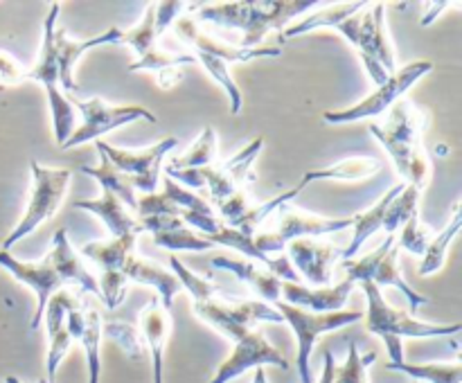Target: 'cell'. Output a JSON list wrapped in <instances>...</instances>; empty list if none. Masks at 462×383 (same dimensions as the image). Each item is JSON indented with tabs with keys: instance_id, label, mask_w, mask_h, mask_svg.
<instances>
[{
	"instance_id": "8",
	"label": "cell",
	"mask_w": 462,
	"mask_h": 383,
	"mask_svg": "<svg viewBox=\"0 0 462 383\" xmlns=\"http://www.w3.org/2000/svg\"><path fill=\"white\" fill-rule=\"evenodd\" d=\"M278 314L282 315L284 323L293 329L298 341V374H300L302 383H314L311 377V351H314L319 336L328 332H337V329L355 324L364 320V311H334V314H314V311L300 309V306H291L287 302L278 300L273 302Z\"/></svg>"
},
{
	"instance_id": "49",
	"label": "cell",
	"mask_w": 462,
	"mask_h": 383,
	"mask_svg": "<svg viewBox=\"0 0 462 383\" xmlns=\"http://www.w3.org/2000/svg\"><path fill=\"white\" fill-rule=\"evenodd\" d=\"M25 75L27 68L16 57H12L7 50H0V86L23 84V81H27Z\"/></svg>"
},
{
	"instance_id": "29",
	"label": "cell",
	"mask_w": 462,
	"mask_h": 383,
	"mask_svg": "<svg viewBox=\"0 0 462 383\" xmlns=\"http://www.w3.org/2000/svg\"><path fill=\"white\" fill-rule=\"evenodd\" d=\"M81 174L93 176V178L102 185V189L116 194V196L122 201V205H125L126 210L135 216V210H138V196H135L134 185H131L129 176L122 174L117 167H113V162L108 160L104 153H99L97 167H88V165L81 167Z\"/></svg>"
},
{
	"instance_id": "38",
	"label": "cell",
	"mask_w": 462,
	"mask_h": 383,
	"mask_svg": "<svg viewBox=\"0 0 462 383\" xmlns=\"http://www.w3.org/2000/svg\"><path fill=\"white\" fill-rule=\"evenodd\" d=\"M226 306H228L230 315H233L235 320H239L242 324H248V327H260L262 323H284L282 315L278 314V309L264 300H239L235 302V305Z\"/></svg>"
},
{
	"instance_id": "39",
	"label": "cell",
	"mask_w": 462,
	"mask_h": 383,
	"mask_svg": "<svg viewBox=\"0 0 462 383\" xmlns=\"http://www.w3.org/2000/svg\"><path fill=\"white\" fill-rule=\"evenodd\" d=\"M102 333H106L122 351H125L129 359L140 360L147 354V347H144L143 333L138 327L129 323H122V320H111V323H104Z\"/></svg>"
},
{
	"instance_id": "10",
	"label": "cell",
	"mask_w": 462,
	"mask_h": 383,
	"mask_svg": "<svg viewBox=\"0 0 462 383\" xmlns=\"http://www.w3.org/2000/svg\"><path fill=\"white\" fill-rule=\"evenodd\" d=\"M70 104L84 115V122H81L79 129L72 131V135L61 144V149H75L86 142H97L108 131L120 129V126L131 124L135 120L152 122V124L156 122V115L149 108L135 106V104L113 106V104L104 102L102 97L70 99Z\"/></svg>"
},
{
	"instance_id": "51",
	"label": "cell",
	"mask_w": 462,
	"mask_h": 383,
	"mask_svg": "<svg viewBox=\"0 0 462 383\" xmlns=\"http://www.w3.org/2000/svg\"><path fill=\"white\" fill-rule=\"evenodd\" d=\"M447 7H458V3H433L431 12L422 18V25H431V23L436 21V16H440L442 9H447Z\"/></svg>"
},
{
	"instance_id": "2",
	"label": "cell",
	"mask_w": 462,
	"mask_h": 383,
	"mask_svg": "<svg viewBox=\"0 0 462 383\" xmlns=\"http://www.w3.org/2000/svg\"><path fill=\"white\" fill-rule=\"evenodd\" d=\"M194 314L235 342L233 354L219 365L210 383H228L242 377L246 369L264 368V365L289 369V360L284 359L278 347L271 345L264 332L260 327H248V324L235 320L224 302L215 300V297L206 302H194Z\"/></svg>"
},
{
	"instance_id": "33",
	"label": "cell",
	"mask_w": 462,
	"mask_h": 383,
	"mask_svg": "<svg viewBox=\"0 0 462 383\" xmlns=\"http://www.w3.org/2000/svg\"><path fill=\"white\" fill-rule=\"evenodd\" d=\"M460 228H462V212H460V203H456L454 216H451V223L447 225V228L442 230L440 234H436V237L429 242L427 251H424L422 264H420V278H429V275L438 273V270L445 266L447 252H449L451 242L458 237Z\"/></svg>"
},
{
	"instance_id": "48",
	"label": "cell",
	"mask_w": 462,
	"mask_h": 383,
	"mask_svg": "<svg viewBox=\"0 0 462 383\" xmlns=\"http://www.w3.org/2000/svg\"><path fill=\"white\" fill-rule=\"evenodd\" d=\"M248 207L251 205H248L246 192H244V189H237V192L230 194L228 198H224L221 203H217V210H219L217 212V216H219V219L230 228V225L237 223V221L246 214Z\"/></svg>"
},
{
	"instance_id": "44",
	"label": "cell",
	"mask_w": 462,
	"mask_h": 383,
	"mask_svg": "<svg viewBox=\"0 0 462 383\" xmlns=\"http://www.w3.org/2000/svg\"><path fill=\"white\" fill-rule=\"evenodd\" d=\"M194 54H185V52H171V50H162V48H153L152 52L144 54L143 59H135L134 63L129 66V72H162L170 70V68H180L185 63H194Z\"/></svg>"
},
{
	"instance_id": "32",
	"label": "cell",
	"mask_w": 462,
	"mask_h": 383,
	"mask_svg": "<svg viewBox=\"0 0 462 383\" xmlns=\"http://www.w3.org/2000/svg\"><path fill=\"white\" fill-rule=\"evenodd\" d=\"M388 372H402L413 381L422 383H462V363L456 359L454 363H386Z\"/></svg>"
},
{
	"instance_id": "7",
	"label": "cell",
	"mask_w": 462,
	"mask_h": 383,
	"mask_svg": "<svg viewBox=\"0 0 462 383\" xmlns=\"http://www.w3.org/2000/svg\"><path fill=\"white\" fill-rule=\"evenodd\" d=\"M361 288L368 300V311H364L365 329L374 336L383 338H438V336H454L462 329L460 323L451 324H438V323H424L415 315L406 314V311L395 309L388 305L382 296V288L374 287L373 282H361Z\"/></svg>"
},
{
	"instance_id": "30",
	"label": "cell",
	"mask_w": 462,
	"mask_h": 383,
	"mask_svg": "<svg viewBox=\"0 0 462 383\" xmlns=\"http://www.w3.org/2000/svg\"><path fill=\"white\" fill-rule=\"evenodd\" d=\"M397 257H400V248H397V242H395V246H393L391 251L386 252V257L379 261L377 270H374V275H373V284L374 287L400 288V291L409 297L411 315H415L418 314L420 306L427 305L429 297L422 296V293H418L413 287H409V284L404 282V278H402V270H400V260H397Z\"/></svg>"
},
{
	"instance_id": "43",
	"label": "cell",
	"mask_w": 462,
	"mask_h": 383,
	"mask_svg": "<svg viewBox=\"0 0 462 383\" xmlns=\"http://www.w3.org/2000/svg\"><path fill=\"white\" fill-rule=\"evenodd\" d=\"M377 360V354H361L359 347L352 342L347 347V359L343 365H337L332 383H368V368Z\"/></svg>"
},
{
	"instance_id": "16",
	"label": "cell",
	"mask_w": 462,
	"mask_h": 383,
	"mask_svg": "<svg viewBox=\"0 0 462 383\" xmlns=\"http://www.w3.org/2000/svg\"><path fill=\"white\" fill-rule=\"evenodd\" d=\"M352 291H355V282H350V279L329 284V287H305V284L282 282L280 297L284 296L282 302L314 311V314H334V311H343Z\"/></svg>"
},
{
	"instance_id": "3",
	"label": "cell",
	"mask_w": 462,
	"mask_h": 383,
	"mask_svg": "<svg viewBox=\"0 0 462 383\" xmlns=\"http://www.w3.org/2000/svg\"><path fill=\"white\" fill-rule=\"evenodd\" d=\"M323 7L316 0H246V3H215L199 9V21H210L217 25L237 27L244 32L239 48H255L271 30H284L293 18L310 9Z\"/></svg>"
},
{
	"instance_id": "25",
	"label": "cell",
	"mask_w": 462,
	"mask_h": 383,
	"mask_svg": "<svg viewBox=\"0 0 462 383\" xmlns=\"http://www.w3.org/2000/svg\"><path fill=\"white\" fill-rule=\"evenodd\" d=\"M377 129L379 133H383L391 140H397V142L422 144L424 115L411 102H395L393 104L391 120L386 124H377Z\"/></svg>"
},
{
	"instance_id": "18",
	"label": "cell",
	"mask_w": 462,
	"mask_h": 383,
	"mask_svg": "<svg viewBox=\"0 0 462 383\" xmlns=\"http://www.w3.org/2000/svg\"><path fill=\"white\" fill-rule=\"evenodd\" d=\"M370 133L379 140V144L393 158L397 171L404 178V185H413L420 192H424L427 185L431 183V160H429V153L424 151L422 144H406L386 138L383 133H379L377 124H370Z\"/></svg>"
},
{
	"instance_id": "9",
	"label": "cell",
	"mask_w": 462,
	"mask_h": 383,
	"mask_svg": "<svg viewBox=\"0 0 462 383\" xmlns=\"http://www.w3.org/2000/svg\"><path fill=\"white\" fill-rule=\"evenodd\" d=\"M433 70L431 61H413L409 66H402L388 77L383 84H379L368 97L356 102L355 106L341 108V111H328L323 113V120L328 124H347V122L368 120V117L382 115L383 111L393 108V104L406 93L413 84H418L424 75Z\"/></svg>"
},
{
	"instance_id": "42",
	"label": "cell",
	"mask_w": 462,
	"mask_h": 383,
	"mask_svg": "<svg viewBox=\"0 0 462 383\" xmlns=\"http://www.w3.org/2000/svg\"><path fill=\"white\" fill-rule=\"evenodd\" d=\"M395 242H397V234H388L386 237V242L382 243V246L377 248V251H373V252H368V255L365 257H361V260H346L343 261V269H346V273H347V278L346 279H350V282H373V275H374V270H377V266H379V261L383 260V257H386V252L391 251L393 246H395Z\"/></svg>"
},
{
	"instance_id": "54",
	"label": "cell",
	"mask_w": 462,
	"mask_h": 383,
	"mask_svg": "<svg viewBox=\"0 0 462 383\" xmlns=\"http://www.w3.org/2000/svg\"><path fill=\"white\" fill-rule=\"evenodd\" d=\"M413 383H418V381H413Z\"/></svg>"
},
{
	"instance_id": "31",
	"label": "cell",
	"mask_w": 462,
	"mask_h": 383,
	"mask_svg": "<svg viewBox=\"0 0 462 383\" xmlns=\"http://www.w3.org/2000/svg\"><path fill=\"white\" fill-rule=\"evenodd\" d=\"M102 315L93 306H86L84 329L77 336L86 354V365H88V383H99L102 377Z\"/></svg>"
},
{
	"instance_id": "50",
	"label": "cell",
	"mask_w": 462,
	"mask_h": 383,
	"mask_svg": "<svg viewBox=\"0 0 462 383\" xmlns=\"http://www.w3.org/2000/svg\"><path fill=\"white\" fill-rule=\"evenodd\" d=\"M334 372H337V360H334L332 351H325L323 359V372H320V378L316 383H332Z\"/></svg>"
},
{
	"instance_id": "11",
	"label": "cell",
	"mask_w": 462,
	"mask_h": 383,
	"mask_svg": "<svg viewBox=\"0 0 462 383\" xmlns=\"http://www.w3.org/2000/svg\"><path fill=\"white\" fill-rule=\"evenodd\" d=\"M95 147L113 162V167L129 176L134 189H140L143 194H153L158 187V178H161L162 160H165V156H170V151L179 147V140L165 138L144 149H122L97 140Z\"/></svg>"
},
{
	"instance_id": "45",
	"label": "cell",
	"mask_w": 462,
	"mask_h": 383,
	"mask_svg": "<svg viewBox=\"0 0 462 383\" xmlns=\"http://www.w3.org/2000/svg\"><path fill=\"white\" fill-rule=\"evenodd\" d=\"M170 266H171V273H174L176 279H179L180 288H185V291L192 296L194 302L212 300V297L219 293V288H217L215 284L208 282V279H203V278H199L197 273H192V270H189L188 266H185L176 255L170 257Z\"/></svg>"
},
{
	"instance_id": "20",
	"label": "cell",
	"mask_w": 462,
	"mask_h": 383,
	"mask_svg": "<svg viewBox=\"0 0 462 383\" xmlns=\"http://www.w3.org/2000/svg\"><path fill=\"white\" fill-rule=\"evenodd\" d=\"M122 273L126 275V279H129V282H140V284H147V287L156 288L161 306L167 311V314H171V309H174V297L183 291L179 284V279H176V275L171 273V270L161 269V266L153 264V261H149V260H144V257L131 252V255L126 257Z\"/></svg>"
},
{
	"instance_id": "24",
	"label": "cell",
	"mask_w": 462,
	"mask_h": 383,
	"mask_svg": "<svg viewBox=\"0 0 462 383\" xmlns=\"http://www.w3.org/2000/svg\"><path fill=\"white\" fill-rule=\"evenodd\" d=\"M138 234H122V237L97 239L88 242L79 248V257L95 261L102 269V273H116L125 269L126 257L134 252Z\"/></svg>"
},
{
	"instance_id": "4",
	"label": "cell",
	"mask_w": 462,
	"mask_h": 383,
	"mask_svg": "<svg viewBox=\"0 0 462 383\" xmlns=\"http://www.w3.org/2000/svg\"><path fill=\"white\" fill-rule=\"evenodd\" d=\"M59 7L61 5L52 3L50 12L43 23V41H41L39 59L32 68H27V81H39L48 97L50 113H52V126L57 144L61 147L75 131L77 113L75 106L70 104V97L61 90V81H59V63H57V50H54V30H57Z\"/></svg>"
},
{
	"instance_id": "12",
	"label": "cell",
	"mask_w": 462,
	"mask_h": 383,
	"mask_svg": "<svg viewBox=\"0 0 462 383\" xmlns=\"http://www.w3.org/2000/svg\"><path fill=\"white\" fill-rule=\"evenodd\" d=\"M355 223V216H346V219H328V216L319 214H307V212L289 210L287 205L280 207V221L271 233H262L253 237L257 251L262 255H269L271 252H280L287 243L296 242L300 237H316L320 239L323 234L338 233V230H346Z\"/></svg>"
},
{
	"instance_id": "27",
	"label": "cell",
	"mask_w": 462,
	"mask_h": 383,
	"mask_svg": "<svg viewBox=\"0 0 462 383\" xmlns=\"http://www.w3.org/2000/svg\"><path fill=\"white\" fill-rule=\"evenodd\" d=\"M382 169V162L374 160V158H346V160L337 162L332 167H325V169H311L302 176V180L298 183V187L305 189L307 185L319 183V180H364L368 176L377 174Z\"/></svg>"
},
{
	"instance_id": "52",
	"label": "cell",
	"mask_w": 462,
	"mask_h": 383,
	"mask_svg": "<svg viewBox=\"0 0 462 383\" xmlns=\"http://www.w3.org/2000/svg\"><path fill=\"white\" fill-rule=\"evenodd\" d=\"M253 383H269V381H266L264 368H255V377H253Z\"/></svg>"
},
{
	"instance_id": "41",
	"label": "cell",
	"mask_w": 462,
	"mask_h": 383,
	"mask_svg": "<svg viewBox=\"0 0 462 383\" xmlns=\"http://www.w3.org/2000/svg\"><path fill=\"white\" fill-rule=\"evenodd\" d=\"M153 242H156L161 248H165V251H171V252H179V251L203 252L215 248L206 237H203V234L194 233V230L185 228V225L183 228L167 230V233H156L153 234Z\"/></svg>"
},
{
	"instance_id": "6",
	"label": "cell",
	"mask_w": 462,
	"mask_h": 383,
	"mask_svg": "<svg viewBox=\"0 0 462 383\" xmlns=\"http://www.w3.org/2000/svg\"><path fill=\"white\" fill-rule=\"evenodd\" d=\"M262 149H264V138H255L242 151H237L233 158L219 162V165L201 167V169H167V176L179 185L183 183V187L192 189V192L194 189H208L212 201L221 203L230 194L242 189Z\"/></svg>"
},
{
	"instance_id": "40",
	"label": "cell",
	"mask_w": 462,
	"mask_h": 383,
	"mask_svg": "<svg viewBox=\"0 0 462 383\" xmlns=\"http://www.w3.org/2000/svg\"><path fill=\"white\" fill-rule=\"evenodd\" d=\"M194 59H199V61L203 63V68L210 72L212 79H215L217 84L226 90V95H228V102H230V113H233V115H239L244 108V97H242V90H239V86L235 84V79L230 77L228 63H224L221 59L210 57V54H201V52L194 54Z\"/></svg>"
},
{
	"instance_id": "53",
	"label": "cell",
	"mask_w": 462,
	"mask_h": 383,
	"mask_svg": "<svg viewBox=\"0 0 462 383\" xmlns=\"http://www.w3.org/2000/svg\"><path fill=\"white\" fill-rule=\"evenodd\" d=\"M5 383H23V381L18 377H7V378H5ZM39 383H48V381H45V378H41Z\"/></svg>"
},
{
	"instance_id": "34",
	"label": "cell",
	"mask_w": 462,
	"mask_h": 383,
	"mask_svg": "<svg viewBox=\"0 0 462 383\" xmlns=\"http://www.w3.org/2000/svg\"><path fill=\"white\" fill-rule=\"evenodd\" d=\"M217 160V133L212 126H206L197 142L180 156L171 158L167 169H201V167L215 165Z\"/></svg>"
},
{
	"instance_id": "47",
	"label": "cell",
	"mask_w": 462,
	"mask_h": 383,
	"mask_svg": "<svg viewBox=\"0 0 462 383\" xmlns=\"http://www.w3.org/2000/svg\"><path fill=\"white\" fill-rule=\"evenodd\" d=\"M149 216H179L180 212L170 198L165 196L162 192H153V194H143L138 198V210H135V219H149Z\"/></svg>"
},
{
	"instance_id": "5",
	"label": "cell",
	"mask_w": 462,
	"mask_h": 383,
	"mask_svg": "<svg viewBox=\"0 0 462 383\" xmlns=\"http://www.w3.org/2000/svg\"><path fill=\"white\" fill-rule=\"evenodd\" d=\"M30 169H32V189H30V198H27L25 212H23L16 228H12V233L5 237L3 248H0V251H9L14 243H18L21 239H25L27 234L34 233L41 223L52 219L68 194V185H70V178H72L70 169L43 167L39 160H32Z\"/></svg>"
},
{
	"instance_id": "22",
	"label": "cell",
	"mask_w": 462,
	"mask_h": 383,
	"mask_svg": "<svg viewBox=\"0 0 462 383\" xmlns=\"http://www.w3.org/2000/svg\"><path fill=\"white\" fill-rule=\"evenodd\" d=\"M210 266L212 269L230 270V273H235L244 284H248V287H251L262 300L269 302V305L282 300V297H280L282 279H278L273 273H269L266 269L257 266V261L239 260V257H233V255H215L210 260Z\"/></svg>"
},
{
	"instance_id": "13",
	"label": "cell",
	"mask_w": 462,
	"mask_h": 383,
	"mask_svg": "<svg viewBox=\"0 0 462 383\" xmlns=\"http://www.w3.org/2000/svg\"><path fill=\"white\" fill-rule=\"evenodd\" d=\"M343 257V248L316 237H300L289 243V261L300 278L314 287L332 284L334 264Z\"/></svg>"
},
{
	"instance_id": "26",
	"label": "cell",
	"mask_w": 462,
	"mask_h": 383,
	"mask_svg": "<svg viewBox=\"0 0 462 383\" xmlns=\"http://www.w3.org/2000/svg\"><path fill=\"white\" fill-rule=\"evenodd\" d=\"M402 187H404V183L395 185V187L388 189V192L383 194V196L379 198L373 207H370V210L361 212V214H355V223H352L355 225V237H352L350 246L343 248L341 260H352V257L359 252V248L364 246V243L368 242V239L373 237L377 230L383 228V216H386L388 205H391L393 198L402 192Z\"/></svg>"
},
{
	"instance_id": "28",
	"label": "cell",
	"mask_w": 462,
	"mask_h": 383,
	"mask_svg": "<svg viewBox=\"0 0 462 383\" xmlns=\"http://www.w3.org/2000/svg\"><path fill=\"white\" fill-rule=\"evenodd\" d=\"M368 7L365 3H334L328 5V7L319 9V12H311L310 16L302 18L296 25H289L280 32V39H296V36L310 34V32L320 30V27H337L338 23H343L346 18L355 16L361 9Z\"/></svg>"
},
{
	"instance_id": "36",
	"label": "cell",
	"mask_w": 462,
	"mask_h": 383,
	"mask_svg": "<svg viewBox=\"0 0 462 383\" xmlns=\"http://www.w3.org/2000/svg\"><path fill=\"white\" fill-rule=\"evenodd\" d=\"M298 192H302V189L296 185V187L287 189V192H282V194H278V196L271 198V201H266V203H262V205L248 207L246 214H244L242 219L237 221V223L230 225V228H235V230H237V233L246 234V237L253 239L257 234V228H260V225H262V221H264L266 216H269L273 210H280V207H282V205H287V203L291 201V198L298 196Z\"/></svg>"
},
{
	"instance_id": "23",
	"label": "cell",
	"mask_w": 462,
	"mask_h": 383,
	"mask_svg": "<svg viewBox=\"0 0 462 383\" xmlns=\"http://www.w3.org/2000/svg\"><path fill=\"white\" fill-rule=\"evenodd\" d=\"M102 192H104L102 196L97 198H81V201H75L72 203V207H77V210H86L90 212V214L97 216V219L106 225L111 237L144 233L140 221L135 219L125 205H122V201L116 196V194L106 192V189H102Z\"/></svg>"
},
{
	"instance_id": "15",
	"label": "cell",
	"mask_w": 462,
	"mask_h": 383,
	"mask_svg": "<svg viewBox=\"0 0 462 383\" xmlns=\"http://www.w3.org/2000/svg\"><path fill=\"white\" fill-rule=\"evenodd\" d=\"M174 32L180 41L192 45L197 52L210 54V57L221 59L224 63L253 61V59L280 57V54H282V48H239V45H230V43H224V41H217L215 36L203 32L189 16H180L179 21L174 23Z\"/></svg>"
},
{
	"instance_id": "37",
	"label": "cell",
	"mask_w": 462,
	"mask_h": 383,
	"mask_svg": "<svg viewBox=\"0 0 462 383\" xmlns=\"http://www.w3.org/2000/svg\"><path fill=\"white\" fill-rule=\"evenodd\" d=\"M420 194L422 192H420L418 187H413V185H404L402 192L393 198L391 205H388L386 210V216H383V230H386L388 234L400 233V228L406 223V219H409L413 212H418Z\"/></svg>"
},
{
	"instance_id": "35",
	"label": "cell",
	"mask_w": 462,
	"mask_h": 383,
	"mask_svg": "<svg viewBox=\"0 0 462 383\" xmlns=\"http://www.w3.org/2000/svg\"><path fill=\"white\" fill-rule=\"evenodd\" d=\"M161 39L156 30V5L149 3L147 9H144V16L138 25H134L131 30H122L120 43L129 45L138 59H143L144 54L152 52L156 48V41Z\"/></svg>"
},
{
	"instance_id": "14",
	"label": "cell",
	"mask_w": 462,
	"mask_h": 383,
	"mask_svg": "<svg viewBox=\"0 0 462 383\" xmlns=\"http://www.w3.org/2000/svg\"><path fill=\"white\" fill-rule=\"evenodd\" d=\"M81 291H68V288H61V291L52 293L45 305L43 320L45 329H48L50 345H48V360H45V368H48V377L45 381L57 383V369L61 365L63 356L68 354L72 345L70 329H68V309L79 300Z\"/></svg>"
},
{
	"instance_id": "21",
	"label": "cell",
	"mask_w": 462,
	"mask_h": 383,
	"mask_svg": "<svg viewBox=\"0 0 462 383\" xmlns=\"http://www.w3.org/2000/svg\"><path fill=\"white\" fill-rule=\"evenodd\" d=\"M171 314L161 306L158 297L149 300L140 314V333L147 351L152 354V383H162V360H165V345L171 327Z\"/></svg>"
},
{
	"instance_id": "19",
	"label": "cell",
	"mask_w": 462,
	"mask_h": 383,
	"mask_svg": "<svg viewBox=\"0 0 462 383\" xmlns=\"http://www.w3.org/2000/svg\"><path fill=\"white\" fill-rule=\"evenodd\" d=\"M120 27H108L106 32L97 36H90L86 41H72L66 34V30H54V50H57V63H59V81L66 90H77L79 86L75 84V63L79 61V57L84 52H88L90 48H99V45H113L120 43Z\"/></svg>"
},
{
	"instance_id": "46",
	"label": "cell",
	"mask_w": 462,
	"mask_h": 383,
	"mask_svg": "<svg viewBox=\"0 0 462 383\" xmlns=\"http://www.w3.org/2000/svg\"><path fill=\"white\" fill-rule=\"evenodd\" d=\"M433 239L431 228L422 223L420 219V210L406 219V223L400 228V237H397V248H404L411 255H424L429 242Z\"/></svg>"
},
{
	"instance_id": "17",
	"label": "cell",
	"mask_w": 462,
	"mask_h": 383,
	"mask_svg": "<svg viewBox=\"0 0 462 383\" xmlns=\"http://www.w3.org/2000/svg\"><path fill=\"white\" fill-rule=\"evenodd\" d=\"M386 5L377 3L370 7V12H361V30L356 39V52L374 59L388 75L397 70L395 50L386 32Z\"/></svg>"
},
{
	"instance_id": "1",
	"label": "cell",
	"mask_w": 462,
	"mask_h": 383,
	"mask_svg": "<svg viewBox=\"0 0 462 383\" xmlns=\"http://www.w3.org/2000/svg\"><path fill=\"white\" fill-rule=\"evenodd\" d=\"M0 266L7 273H12L18 282L30 287L36 296V309L32 315L30 329H39L41 320H43L45 305H48L50 296L68 284H77L79 291L93 293L99 297L97 278L86 269L84 260L79 252L72 248L70 239H68L66 230H57L52 237V251L39 261H21L12 255L9 251H0Z\"/></svg>"
}]
</instances>
